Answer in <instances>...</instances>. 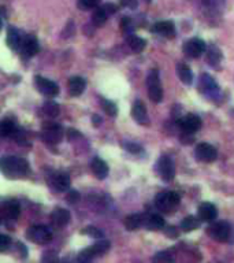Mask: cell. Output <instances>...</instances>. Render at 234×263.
I'll list each match as a JSON object with an SVG mask.
<instances>
[{
  "label": "cell",
  "mask_w": 234,
  "mask_h": 263,
  "mask_svg": "<svg viewBox=\"0 0 234 263\" xmlns=\"http://www.w3.org/2000/svg\"><path fill=\"white\" fill-rule=\"evenodd\" d=\"M156 165H158V166H156V169H158V173H159L160 178H162L163 181L170 182L174 180L175 166H174V162H173V159H171V158L163 155V157H160V159L158 161Z\"/></svg>",
  "instance_id": "cell-7"
},
{
  "label": "cell",
  "mask_w": 234,
  "mask_h": 263,
  "mask_svg": "<svg viewBox=\"0 0 234 263\" xmlns=\"http://www.w3.org/2000/svg\"><path fill=\"white\" fill-rule=\"evenodd\" d=\"M15 130H17V126H15L14 121H11L9 118L0 121V137L13 136Z\"/></svg>",
  "instance_id": "cell-29"
},
{
  "label": "cell",
  "mask_w": 234,
  "mask_h": 263,
  "mask_svg": "<svg viewBox=\"0 0 234 263\" xmlns=\"http://www.w3.org/2000/svg\"><path fill=\"white\" fill-rule=\"evenodd\" d=\"M43 112H44L47 116H50V118H56V116L59 115L60 107L55 101H45L44 106H43Z\"/></svg>",
  "instance_id": "cell-31"
},
{
  "label": "cell",
  "mask_w": 234,
  "mask_h": 263,
  "mask_svg": "<svg viewBox=\"0 0 234 263\" xmlns=\"http://www.w3.org/2000/svg\"><path fill=\"white\" fill-rule=\"evenodd\" d=\"M194 154H196V158H197V161L200 162H214L216 157H218V154H216V150H215L211 144L208 143H201L199 144L196 150H194Z\"/></svg>",
  "instance_id": "cell-13"
},
{
  "label": "cell",
  "mask_w": 234,
  "mask_h": 263,
  "mask_svg": "<svg viewBox=\"0 0 234 263\" xmlns=\"http://www.w3.org/2000/svg\"><path fill=\"white\" fill-rule=\"evenodd\" d=\"M92 119H93V126H100L101 125V116L99 115H93L92 116Z\"/></svg>",
  "instance_id": "cell-47"
},
{
  "label": "cell",
  "mask_w": 234,
  "mask_h": 263,
  "mask_svg": "<svg viewBox=\"0 0 234 263\" xmlns=\"http://www.w3.org/2000/svg\"><path fill=\"white\" fill-rule=\"evenodd\" d=\"M0 170L9 178H22L29 173V165L18 157H6L0 161Z\"/></svg>",
  "instance_id": "cell-1"
},
{
  "label": "cell",
  "mask_w": 234,
  "mask_h": 263,
  "mask_svg": "<svg viewBox=\"0 0 234 263\" xmlns=\"http://www.w3.org/2000/svg\"><path fill=\"white\" fill-rule=\"evenodd\" d=\"M147 2H150V0H147Z\"/></svg>",
  "instance_id": "cell-49"
},
{
  "label": "cell",
  "mask_w": 234,
  "mask_h": 263,
  "mask_svg": "<svg viewBox=\"0 0 234 263\" xmlns=\"http://www.w3.org/2000/svg\"><path fill=\"white\" fill-rule=\"evenodd\" d=\"M93 259V256H92V253L88 251V248L86 249H84L82 252H80V255L77 256V260H75V263H90V260Z\"/></svg>",
  "instance_id": "cell-40"
},
{
  "label": "cell",
  "mask_w": 234,
  "mask_h": 263,
  "mask_svg": "<svg viewBox=\"0 0 234 263\" xmlns=\"http://www.w3.org/2000/svg\"><path fill=\"white\" fill-rule=\"evenodd\" d=\"M199 88L200 92L207 96L209 100H216L220 97V89L219 85L216 84L212 77L209 74H201L200 76V81H199Z\"/></svg>",
  "instance_id": "cell-4"
},
{
  "label": "cell",
  "mask_w": 234,
  "mask_h": 263,
  "mask_svg": "<svg viewBox=\"0 0 234 263\" xmlns=\"http://www.w3.org/2000/svg\"><path fill=\"white\" fill-rule=\"evenodd\" d=\"M111 244L110 241H107V240H99L97 243H95L92 247L88 248V251L92 253V256L95 258V256H99V255H104L108 249H110Z\"/></svg>",
  "instance_id": "cell-27"
},
{
  "label": "cell",
  "mask_w": 234,
  "mask_h": 263,
  "mask_svg": "<svg viewBox=\"0 0 234 263\" xmlns=\"http://www.w3.org/2000/svg\"><path fill=\"white\" fill-rule=\"evenodd\" d=\"M152 263H175V255L173 251H160L152 258Z\"/></svg>",
  "instance_id": "cell-30"
},
{
  "label": "cell",
  "mask_w": 234,
  "mask_h": 263,
  "mask_svg": "<svg viewBox=\"0 0 234 263\" xmlns=\"http://www.w3.org/2000/svg\"><path fill=\"white\" fill-rule=\"evenodd\" d=\"M41 136H43V140L48 144H58L63 139V129L55 122H48L43 125Z\"/></svg>",
  "instance_id": "cell-6"
},
{
  "label": "cell",
  "mask_w": 234,
  "mask_h": 263,
  "mask_svg": "<svg viewBox=\"0 0 234 263\" xmlns=\"http://www.w3.org/2000/svg\"><path fill=\"white\" fill-rule=\"evenodd\" d=\"M2 26H3V24H2V18H0V31H2Z\"/></svg>",
  "instance_id": "cell-48"
},
{
  "label": "cell",
  "mask_w": 234,
  "mask_h": 263,
  "mask_svg": "<svg viewBox=\"0 0 234 263\" xmlns=\"http://www.w3.org/2000/svg\"><path fill=\"white\" fill-rule=\"evenodd\" d=\"M51 221L55 225L56 228H63L70 222V211L66 208H55L51 213Z\"/></svg>",
  "instance_id": "cell-18"
},
{
  "label": "cell",
  "mask_w": 234,
  "mask_h": 263,
  "mask_svg": "<svg viewBox=\"0 0 234 263\" xmlns=\"http://www.w3.org/2000/svg\"><path fill=\"white\" fill-rule=\"evenodd\" d=\"M121 29L124 31V33L126 35H133V32H135V26H133V21L128 18V17H125L121 21Z\"/></svg>",
  "instance_id": "cell-36"
},
{
  "label": "cell",
  "mask_w": 234,
  "mask_h": 263,
  "mask_svg": "<svg viewBox=\"0 0 234 263\" xmlns=\"http://www.w3.org/2000/svg\"><path fill=\"white\" fill-rule=\"evenodd\" d=\"M66 200L70 203V204H74L80 200V193L77 191H69V193L66 195Z\"/></svg>",
  "instance_id": "cell-43"
},
{
  "label": "cell",
  "mask_w": 234,
  "mask_h": 263,
  "mask_svg": "<svg viewBox=\"0 0 234 263\" xmlns=\"http://www.w3.org/2000/svg\"><path fill=\"white\" fill-rule=\"evenodd\" d=\"M143 226L150 230H160L165 228V219L160 217L159 214H150L148 217H144Z\"/></svg>",
  "instance_id": "cell-20"
},
{
  "label": "cell",
  "mask_w": 234,
  "mask_h": 263,
  "mask_svg": "<svg viewBox=\"0 0 234 263\" xmlns=\"http://www.w3.org/2000/svg\"><path fill=\"white\" fill-rule=\"evenodd\" d=\"M41 263H59V258L55 252L48 251L41 256Z\"/></svg>",
  "instance_id": "cell-39"
},
{
  "label": "cell",
  "mask_w": 234,
  "mask_h": 263,
  "mask_svg": "<svg viewBox=\"0 0 234 263\" xmlns=\"http://www.w3.org/2000/svg\"><path fill=\"white\" fill-rule=\"evenodd\" d=\"M86 82L82 77H71L69 81V92L71 96H80L81 93L84 92Z\"/></svg>",
  "instance_id": "cell-21"
},
{
  "label": "cell",
  "mask_w": 234,
  "mask_h": 263,
  "mask_svg": "<svg viewBox=\"0 0 234 263\" xmlns=\"http://www.w3.org/2000/svg\"><path fill=\"white\" fill-rule=\"evenodd\" d=\"M203 5L208 9L209 11H220L224 9V0H203Z\"/></svg>",
  "instance_id": "cell-34"
},
{
  "label": "cell",
  "mask_w": 234,
  "mask_h": 263,
  "mask_svg": "<svg viewBox=\"0 0 234 263\" xmlns=\"http://www.w3.org/2000/svg\"><path fill=\"white\" fill-rule=\"evenodd\" d=\"M11 245V240L9 236L0 234V252H6Z\"/></svg>",
  "instance_id": "cell-42"
},
{
  "label": "cell",
  "mask_w": 234,
  "mask_h": 263,
  "mask_svg": "<svg viewBox=\"0 0 234 263\" xmlns=\"http://www.w3.org/2000/svg\"><path fill=\"white\" fill-rule=\"evenodd\" d=\"M103 10L107 13V16H111V14H114L115 11H116V6L110 5V3H108V5L103 6Z\"/></svg>",
  "instance_id": "cell-46"
},
{
  "label": "cell",
  "mask_w": 234,
  "mask_h": 263,
  "mask_svg": "<svg viewBox=\"0 0 234 263\" xmlns=\"http://www.w3.org/2000/svg\"><path fill=\"white\" fill-rule=\"evenodd\" d=\"M177 122H178V126L181 127V132H186L190 135L196 133L201 127V119L196 114H188L184 118H178Z\"/></svg>",
  "instance_id": "cell-10"
},
{
  "label": "cell",
  "mask_w": 234,
  "mask_h": 263,
  "mask_svg": "<svg viewBox=\"0 0 234 263\" xmlns=\"http://www.w3.org/2000/svg\"><path fill=\"white\" fill-rule=\"evenodd\" d=\"M121 6L126 9H136L137 7V0H120Z\"/></svg>",
  "instance_id": "cell-44"
},
{
  "label": "cell",
  "mask_w": 234,
  "mask_h": 263,
  "mask_svg": "<svg viewBox=\"0 0 234 263\" xmlns=\"http://www.w3.org/2000/svg\"><path fill=\"white\" fill-rule=\"evenodd\" d=\"M179 200H181V197H179V195L177 192L165 191V192H160L156 196L155 204H156V207L159 208V211L170 214L175 211V208L178 207Z\"/></svg>",
  "instance_id": "cell-2"
},
{
  "label": "cell",
  "mask_w": 234,
  "mask_h": 263,
  "mask_svg": "<svg viewBox=\"0 0 234 263\" xmlns=\"http://www.w3.org/2000/svg\"><path fill=\"white\" fill-rule=\"evenodd\" d=\"M100 0H78V6L84 10H89V9H96L99 6Z\"/></svg>",
  "instance_id": "cell-38"
},
{
  "label": "cell",
  "mask_w": 234,
  "mask_h": 263,
  "mask_svg": "<svg viewBox=\"0 0 234 263\" xmlns=\"http://www.w3.org/2000/svg\"><path fill=\"white\" fill-rule=\"evenodd\" d=\"M152 32L167 39H173L175 36V25L171 21H159L152 26Z\"/></svg>",
  "instance_id": "cell-16"
},
{
  "label": "cell",
  "mask_w": 234,
  "mask_h": 263,
  "mask_svg": "<svg viewBox=\"0 0 234 263\" xmlns=\"http://www.w3.org/2000/svg\"><path fill=\"white\" fill-rule=\"evenodd\" d=\"M39 51H40V44H39V41H37L35 36H25V37H22L20 52L25 59H29L32 56H35Z\"/></svg>",
  "instance_id": "cell-9"
},
{
  "label": "cell",
  "mask_w": 234,
  "mask_h": 263,
  "mask_svg": "<svg viewBox=\"0 0 234 263\" xmlns=\"http://www.w3.org/2000/svg\"><path fill=\"white\" fill-rule=\"evenodd\" d=\"M205 52H207V55H205V59H207V62H208L209 65L212 66H218L220 63V61H222V51L218 48L216 46H209L207 50H205Z\"/></svg>",
  "instance_id": "cell-24"
},
{
  "label": "cell",
  "mask_w": 234,
  "mask_h": 263,
  "mask_svg": "<svg viewBox=\"0 0 234 263\" xmlns=\"http://www.w3.org/2000/svg\"><path fill=\"white\" fill-rule=\"evenodd\" d=\"M165 233L167 237H171V238H175L177 236H178V230H177L174 226H169V228H166Z\"/></svg>",
  "instance_id": "cell-45"
},
{
  "label": "cell",
  "mask_w": 234,
  "mask_h": 263,
  "mask_svg": "<svg viewBox=\"0 0 234 263\" xmlns=\"http://www.w3.org/2000/svg\"><path fill=\"white\" fill-rule=\"evenodd\" d=\"M21 41H22V37H21L20 32L15 28H10L7 32V46L10 47L11 50L17 51L20 50Z\"/></svg>",
  "instance_id": "cell-26"
},
{
  "label": "cell",
  "mask_w": 234,
  "mask_h": 263,
  "mask_svg": "<svg viewBox=\"0 0 234 263\" xmlns=\"http://www.w3.org/2000/svg\"><path fill=\"white\" fill-rule=\"evenodd\" d=\"M218 215V210L212 203L204 202L199 206V218L203 222H212Z\"/></svg>",
  "instance_id": "cell-17"
},
{
  "label": "cell",
  "mask_w": 234,
  "mask_h": 263,
  "mask_svg": "<svg viewBox=\"0 0 234 263\" xmlns=\"http://www.w3.org/2000/svg\"><path fill=\"white\" fill-rule=\"evenodd\" d=\"M35 82L37 89H39L44 96L55 97L56 95L59 93V86L56 85L54 81L48 80V78H44V77L41 76H36Z\"/></svg>",
  "instance_id": "cell-11"
},
{
  "label": "cell",
  "mask_w": 234,
  "mask_h": 263,
  "mask_svg": "<svg viewBox=\"0 0 234 263\" xmlns=\"http://www.w3.org/2000/svg\"><path fill=\"white\" fill-rule=\"evenodd\" d=\"M92 172H93V174H95L96 177L103 180V178L107 177V174H108V166H107V163H105L103 159L95 158V159L92 161Z\"/></svg>",
  "instance_id": "cell-22"
},
{
  "label": "cell",
  "mask_w": 234,
  "mask_h": 263,
  "mask_svg": "<svg viewBox=\"0 0 234 263\" xmlns=\"http://www.w3.org/2000/svg\"><path fill=\"white\" fill-rule=\"evenodd\" d=\"M21 207L15 200H9V202L3 203V206L0 207V215L9 219V221H15L17 218L20 217Z\"/></svg>",
  "instance_id": "cell-15"
},
{
  "label": "cell",
  "mask_w": 234,
  "mask_h": 263,
  "mask_svg": "<svg viewBox=\"0 0 234 263\" xmlns=\"http://www.w3.org/2000/svg\"><path fill=\"white\" fill-rule=\"evenodd\" d=\"M100 103H101V107H103V110H104L107 115H110V116L116 115L118 108H116V106H115V103H112V101H110V100H105V99H101Z\"/></svg>",
  "instance_id": "cell-35"
},
{
  "label": "cell",
  "mask_w": 234,
  "mask_h": 263,
  "mask_svg": "<svg viewBox=\"0 0 234 263\" xmlns=\"http://www.w3.org/2000/svg\"><path fill=\"white\" fill-rule=\"evenodd\" d=\"M26 237L36 244H48L52 240V233L45 226H32L28 229Z\"/></svg>",
  "instance_id": "cell-8"
},
{
  "label": "cell",
  "mask_w": 234,
  "mask_h": 263,
  "mask_svg": "<svg viewBox=\"0 0 234 263\" xmlns=\"http://www.w3.org/2000/svg\"><path fill=\"white\" fill-rule=\"evenodd\" d=\"M48 184L55 192H66V191H69L71 180H70L69 174H66V173H56V174L51 176Z\"/></svg>",
  "instance_id": "cell-14"
},
{
  "label": "cell",
  "mask_w": 234,
  "mask_h": 263,
  "mask_svg": "<svg viewBox=\"0 0 234 263\" xmlns=\"http://www.w3.org/2000/svg\"><path fill=\"white\" fill-rule=\"evenodd\" d=\"M132 115H133L136 122L140 123V125H148V122H150V119H148V114H147V108H145L143 101L137 100L135 104H133Z\"/></svg>",
  "instance_id": "cell-19"
},
{
  "label": "cell",
  "mask_w": 234,
  "mask_h": 263,
  "mask_svg": "<svg viewBox=\"0 0 234 263\" xmlns=\"http://www.w3.org/2000/svg\"><path fill=\"white\" fill-rule=\"evenodd\" d=\"M177 74H178V78L184 82L185 85H190L193 82V73L185 63H178L177 65Z\"/></svg>",
  "instance_id": "cell-25"
},
{
  "label": "cell",
  "mask_w": 234,
  "mask_h": 263,
  "mask_svg": "<svg viewBox=\"0 0 234 263\" xmlns=\"http://www.w3.org/2000/svg\"><path fill=\"white\" fill-rule=\"evenodd\" d=\"M126 41H128V46H129L132 50L135 51V52H137V54L143 52L145 48V46H147V43H145L144 39H141V37H139V36H136V35L128 36Z\"/></svg>",
  "instance_id": "cell-28"
},
{
  "label": "cell",
  "mask_w": 234,
  "mask_h": 263,
  "mask_svg": "<svg viewBox=\"0 0 234 263\" xmlns=\"http://www.w3.org/2000/svg\"><path fill=\"white\" fill-rule=\"evenodd\" d=\"M82 233H84V234H88V236H90V237L93 238L103 237V232H101L100 229L95 228V226H88V228H85L84 230H82Z\"/></svg>",
  "instance_id": "cell-37"
},
{
  "label": "cell",
  "mask_w": 234,
  "mask_h": 263,
  "mask_svg": "<svg viewBox=\"0 0 234 263\" xmlns=\"http://www.w3.org/2000/svg\"><path fill=\"white\" fill-rule=\"evenodd\" d=\"M124 147L126 151L132 152V154H140V152H143V147L139 146L137 143H125Z\"/></svg>",
  "instance_id": "cell-41"
},
{
  "label": "cell",
  "mask_w": 234,
  "mask_h": 263,
  "mask_svg": "<svg viewBox=\"0 0 234 263\" xmlns=\"http://www.w3.org/2000/svg\"><path fill=\"white\" fill-rule=\"evenodd\" d=\"M233 230L234 229L227 222H215L207 229L209 237L219 241V243L233 240Z\"/></svg>",
  "instance_id": "cell-3"
},
{
  "label": "cell",
  "mask_w": 234,
  "mask_h": 263,
  "mask_svg": "<svg viewBox=\"0 0 234 263\" xmlns=\"http://www.w3.org/2000/svg\"><path fill=\"white\" fill-rule=\"evenodd\" d=\"M207 50V46L203 40L200 39H192V40H188L184 44V54L189 58H199Z\"/></svg>",
  "instance_id": "cell-12"
},
{
  "label": "cell",
  "mask_w": 234,
  "mask_h": 263,
  "mask_svg": "<svg viewBox=\"0 0 234 263\" xmlns=\"http://www.w3.org/2000/svg\"><path fill=\"white\" fill-rule=\"evenodd\" d=\"M107 18H108L107 13L103 10V7H100V9H96L95 13H93V16H92V22H93V25L95 26H103L105 24Z\"/></svg>",
  "instance_id": "cell-33"
},
{
  "label": "cell",
  "mask_w": 234,
  "mask_h": 263,
  "mask_svg": "<svg viewBox=\"0 0 234 263\" xmlns=\"http://www.w3.org/2000/svg\"><path fill=\"white\" fill-rule=\"evenodd\" d=\"M147 85H148V95L150 99L154 103H160L163 99V89H162V84H160L159 71L151 70L147 77Z\"/></svg>",
  "instance_id": "cell-5"
},
{
  "label": "cell",
  "mask_w": 234,
  "mask_h": 263,
  "mask_svg": "<svg viewBox=\"0 0 234 263\" xmlns=\"http://www.w3.org/2000/svg\"><path fill=\"white\" fill-rule=\"evenodd\" d=\"M125 228L128 230H136L143 226L144 223V215L143 214H132V215H128L125 218Z\"/></svg>",
  "instance_id": "cell-23"
},
{
  "label": "cell",
  "mask_w": 234,
  "mask_h": 263,
  "mask_svg": "<svg viewBox=\"0 0 234 263\" xmlns=\"http://www.w3.org/2000/svg\"><path fill=\"white\" fill-rule=\"evenodd\" d=\"M200 226V221L199 219H196L194 217H186L182 219V222L179 225V228L182 229L184 232H192L194 229H197Z\"/></svg>",
  "instance_id": "cell-32"
}]
</instances>
